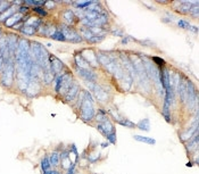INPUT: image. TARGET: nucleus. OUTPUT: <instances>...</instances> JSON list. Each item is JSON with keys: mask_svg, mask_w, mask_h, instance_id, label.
<instances>
[{"mask_svg": "<svg viewBox=\"0 0 199 174\" xmlns=\"http://www.w3.org/2000/svg\"><path fill=\"white\" fill-rule=\"evenodd\" d=\"M74 169H75V166H74V164H73V166H71V167L68 169L67 174H74Z\"/></svg>", "mask_w": 199, "mask_h": 174, "instance_id": "a211bd4d", "label": "nucleus"}, {"mask_svg": "<svg viewBox=\"0 0 199 174\" xmlns=\"http://www.w3.org/2000/svg\"><path fill=\"white\" fill-rule=\"evenodd\" d=\"M34 11L38 13V14H40V15H42V16L47 15V11H46L44 9H42L41 7H35V8H34Z\"/></svg>", "mask_w": 199, "mask_h": 174, "instance_id": "dca6fc26", "label": "nucleus"}, {"mask_svg": "<svg viewBox=\"0 0 199 174\" xmlns=\"http://www.w3.org/2000/svg\"><path fill=\"white\" fill-rule=\"evenodd\" d=\"M118 124L123 125V126H126V128H131V129H134L136 126V123H133L130 119H121L118 121Z\"/></svg>", "mask_w": 199, "mask_h": 174, "instance_id": "1a4fd4ad", "label": "nucleus"}, {"mask_svg": "<svg viewBox=\"0 0 199 174\" xmlns=\"http://www.w3.org/2000/svg\"><path fill=\"white\" fill-rule=\"evenodd\" d=\"M43 4H44V1H42V0H40V1H35V0H29V1H26V5H33V6H37V7L43 5Z\"/></svg>", "mask_w": 199, "mask_h": 174, "instance_id": "9b49d317", "label": "nucleus"}, {"mask_svg": "<svg viewBox=\"0 0 199 174\" xmlns=\"http://www.w3.org/2000/svg\"><path fill=\"white\" fill-rule=\"evenodd\" d=\"M43 174H53V171H47V172H43Z\"/></svg>", "mask_w": 199, "mask_h": 174, "instance_id": "aec40b11", "label": "nucleus"}, {"mask_svg": "<svg viewBox=\"0 0 199 174\" xmlns=\"http://www.w3.org/2000/svg\"><path fill=\"white\" fill-rule=\"evenodd\" d=\"M27 10H29V8H26V7H22V8H21V11H22V13H26Z\"/></svg>", "mask_w": 199, "mask_h": 174, "instance_id": "6ab92c4d", "label": "nucleus"}, {"mask_svg": "<svg viewBox=\"0 0 199 174\" xmlns=\"http://www.w3.org/2000/svg\"><path fill=\"white\" fill-rule=\"evenodd\" d=\"M21 18H22V14H15L14 16H11L10 18H8L9 21L6 22V25H7V26H14L15 23H17Z\"/></svg>", "mask_w": 199, "mask_h": 174, "instance_id": "6e6552de", "label": "nucleus"}, {"mask_svg": "<svg viewBox=\"0 0 199 174\" xmlns=\"http://www.w3.org/2000/svg\"><path fill=\"white\" fill-rule=\"evenodd\" d=\"M83 101L81 105V110H82V119L84 121H90L93 119L95 116V108H93L92 98L89 92L84 91V97H83Z\"/></svg>", "mask_w": 199, "mask_h": 174, "instance_id": "f257e3e1", "label": "nucleus"}, {"mask_svg": "<svg viewBox=\"0 0 199 174\" xmlns=\"http://www.w3.org/2000/svg\"><path fill=\"white\" fill-rule=\"evenodd\" d=\"M15 7L14 6H10L7 8V11H4L1 15H0V21H5V20H8V16L13 15L15 14Z\"/></svg>", "mask_w": 199, "mask_h": 174, "instance_id": "0eeeda50", "label": "nucleus"}, {"mask_svg": "<svg viewBox=\"0 0 199 174\" xmlns=\"http://www.w3.org/2000/svg\"><path fill=\"white\" fill-rule=\"evenodd\" d=\"M50 163H49V158L48 157H43V158L41 159V169H42V171L43 172H47V171H49L50 169Z\"/></svg>", "mask_w": 199, "mask_h": 174, "instance_id": "9d476101", "label": "nucleus"}, {"mask_svg": "<svg viewBox=\"0 0 199 174\" xmlns=\"http://www.w3.org/2000/svg\"><path fill=\"white\" fill-rule=\"evenodd\" d=\"M179 26L182 27V29H188V30H190V27H191V25H190L188 22H185V21H180Z\"/></svg>", "mask_w": 199, "mask_h": 174, "instance_id": "2eb2a0df", "label": "nucleus"}, {"mask_svg": "<svg viewBox=\"0 0 199 174\" xmlns=\"http://www.w3.org/2000/svg\"><path fill=\"white\" fill-rule=\"evenodd\" d=\"M154 60H155V62H157V63H158V65H160V66H162V65H165V62H164L163 59H160V58L154 57Z\"/></svg>", "mask_w": 199, "mask_h": 174, "instance_id": "f3484780", "label": "nucleus"}, {"mask_svg": "<svg viewBox=\"0 0 199 174\" xmlns=\"http://www.w3.org/2000/svg\"><path fill=\"white\" fill-rule=\"evenodd\" d=\"M136 126L139 128L140 130H142V131H149L150 130V123H149V119H141L140 122L136 124Z\"/></svg>", "mask_w": 199, "mask_h": 174, "instance_id": "423d86ee", "label": "nucleus"}, {"mask_svg": "<svg viewBox=\"0 0 199 174\" xmlns=\"http://www.w3.org/2000/svg\"><path fill=\"white\" fill-rule=\"evenodd\" d=\"M97 129H98V131H100L105 137H107L108 134H111V133H114V132H115L114 125L112 124V122H111L108 119H107L106 121L101 122L100 124H98Z\"/></svg>", "mask_w": 199, "mask_h": 174, "instance_id": "f03ea898", "label": "nucleus"}, {"mask_svg": "<svg viewBox=\"0 0 199 174\" xmlns=\"http://www.w3.org/2000/svg\"><path fill=\"white\" fill-rule=\"evenodd\" d=\"M23 32L24 33H27V34H34V32H35V29H33L32 26H25V27H23Z\"/></svg>", "mask_w": 199, "mask_h": 174, "instance_id": "ddd939ff", "label": "nucleus"}, {"mask_svg": "<svg viewBox=\"0 0 199 174\" xmlns=\"http://www.w3.org/2000/svg\"><path fill=\"white\" fill-rule=\"evenodd\" d=\"M78 91H79V87L76 84L72 87L71 89L68 90V92L66 93V100L67 101H72V100L75 99V97L78 96Z\"/></svg>", "mask_w": 199, "mask_h": 174, "instance_id": "7ed1b4c3", "label": "nucleus"}, {"mask_svg": "<svg viewBox=\"0 0 199 174\" xmlns=\"http://www.w3.org/2000/svg\"><path fill=\"white\" fill-rule=\"evenodd\" d=\"M106 138L108 139V141H109L111 144H116V133H115V132H114V133H111V134H108Z\"/></svg>", "mask_w": 199, "mask_h": 174, "instance_id": "f8f14e48", "label": "nucleus"}, {"mask_svg": "<svg viewBox=\"0 0 199 174\" xmlns=\"http://www.w3.org/2000/svg\"><path fill=\"white\" fill-rule=\"evenodd\" d=\"M59 160H60V154L57 153V151L53 153L49 157V163H50L51 166H55V167L59 165Z\"/></svg>", "mask_w": 199, "mask_h": 174, "instance_id": "20e7f679", "label": "nucleus"}, {"mask_svg": "<svg viewBox=\"0 0 199 174\" xmlns=\"http://www.w3.org/2000/svg\"><path fill=\"white\" fill-rule=\"evenodd\" d=\"M51 36H53L55 40H60V41L65 40V36H64V34H63V33H60V32H55V33H53Z\"/></svg>", "mask_w": 199, "mask_h": 174, "instance_id": "4468645a", "label": "nucleus"}, {"mask_svg": "<svg viewBox=\"0 0 199 174\" xmlns=\"http://www.w3.org/2000/svg\"><path fill=\"white\" fill-rule=\"evenodd\" d=\"M136 141H140V142H143V144H155L156 140L152 139V138H149V137H142V135H134L133 137Z\"/></svg>", "mask_w": 199, "mask_h": 174, "instance_id": "39448f33", "label": "nucleus"}]
</instances>
